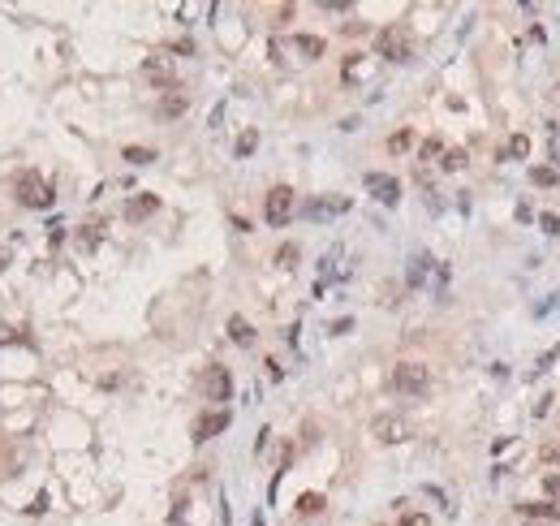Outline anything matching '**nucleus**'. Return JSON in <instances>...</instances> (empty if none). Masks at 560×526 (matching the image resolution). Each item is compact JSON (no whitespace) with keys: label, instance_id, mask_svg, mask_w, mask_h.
<instances>
[{"label":"nucleus","instance_id":"f257e3e1","mask_svg":"<svg viewBox=\"0 0 560 526\" xmlns=\"http://www.w3.org/2000/svg\"><path fill=\"white\" fill-rule=\"evenodd\" d=\"M13 194H17V203H22V207H35V212L52 207V198H57L52 182H47L43 173H35V168L17 173V182H13Z\"/></svg>","mask_w":560,"mask_h":526},{"label":"nucleus","instance_id":"f03ea898","mask_svg":"<svg viewBox=\"0 0 560 526\" xmlns=\"http://www.w3.org/2000/svg\"><path fill=\"white\" fill-rule=\"evenodd\" d=\"M392 388L401 397H427L431 393V371L422 363H397L392 367Z\"/></svg>","mask_w":560,"mask_h":526},{"label":"nucleus","instance_id":"7ed1b4c3","mask_svg":"<svg viewBox=\"0 0 560 526\" xmlns=\"http://www.w3.org/2000/svg\"><path fill=\"white\" fill-rule=\"evenodd\" d=\"M263 216H267L272 229L289 224V216H293V190H289V186H272L267 198H263Z\"/></svg>","mask_w":560,"mask_h":526},{"label":"nucleus","instance_id":"20e7f679","mask_svg":"<svg viewBox=\"0 0 560 526\" xmlns=\"http://www.w3.org/2000/svg\"><path fill=\"white\" fill-rule=\"evenodd\" d=\"M202 397H207V402H228V397H233V375H228V367L202 371Z\"/></svg>","mask_w":560,"mask_h":526},{"label":"nucleus","instance_id":"39448f33","mask_svg":"<svg viewBox=\"0 0 560 526\" xmlns=\"http://www.w3.org/2000/svg\"><path fill=\"white\" fill-rule=\"evenodd\" d=\"M371 436H375L379 444H401V440H410V423L397 418V414H379V418L371 423Z\"/></svg>","mask_w":560,"mask_h":526},{"label":"nucleus","instance_id":"423d86ee","mask_svg":"<svg viewBox=\"0 0 560 526\" xmlns=\"http://www.w3.org/2000/svg\"><path fill=\"white\" fill-rule=\"evenodd\" d=\"M375 48H379V57H388V61H410V39H405V31H401V27L379 31Z\"/></svg>","mask_w":560,"mask_h":526},{"label":"nucleus","instance_id":"0eeeda50","mask_svg":"<svg viewBox=\"0 0 560 526\" xmlns=\"http://www.w3.org/2000/svg\"><path fill=\"white\" fill-rule=\"evenodd\" d=\"M224 428H228V410H207V414H198V418H194V444L220 436Z\"/></svg>","mask_w":560,"mask_h":526},{"label":"nucleus","instance_id":"6e6552de","mask_svg":"<svg viewBox=\"0 0 560 526\" xmlns=\"http://www.w3.org/2000/svg\"><path fill=\"white\" fill-rule=\"evenodd\" d=\"M367 190L379 198V203H397V198H401V182L397 177H388V173H367Z\"/></svg>","mask_w":560,"mask_h":526},{"label":"nucleus","instance_id":"1a4fd4ad","mask_svg":"<svg viewBox=\"0 0 560 526\" xmlns=\"http://www.w3.org/2000/svg\"><path fill=\"white\" fill-rule=\"evenodd\" d=\"M142 73H147L156 87L177 91V73H172V61H168V57H147V61H142Z\"/></svg>","mask_w":560,"mask_h":526},{"label":"nucleus","instance_id":"9d476101","mask_svg":"<svg viewBox=\"0 0 560 526\" xmlns=\"http://www.w3.org/2000/svg\"><path fill=\"white\" fill-rule=\"evenodd\" d=\"M186 108H190V95L186 91H168L156 112H160V121H177V117H186Z\"/></svg>","mask_w":560,"mask_h":526},{"label":"nucleus","instance_id":"9b49d317","mask_svg":"<svg viewBox=\"0 0 560 526\" xmlns=\"http://www.w3.org/2000/svg\"><path fill=\"white\" fill-rule=\"evenodd\" d=\"M160 212V198L156 194H134L130 203H125V220H147Z\"/></svg>","mask_w":560,"mask_h":526},{"label":"nucleus","instance_id":"f8f14e48","mask_svg":"<svg viewBox=\"0 0 560 526\" xmlns=\"http://www.w3.org/2000/svg\"><path fill=\"white\" fill-rule=\"evenodd\" d=\"M349 203L345 198H315V203H307V216L311 220H327V216H341Z\"/></svg>","mask_w":560,"mask_h":526},{"label":"nucleus","instance_id":"ddd939ff","mask_svg":"<svg viewBox=\"0 0 560 526\" xmlns=\"http://www.w3.org/2000/svg\"><path fill=\"white\" fill-rule=\"evenodd\" d=\"M526 518H560V505H556V500H522V505H517Z\"/></svg>","mask_w":560,"mask_h":526},{"label":"nucleus","instance_id":"4468645a","mask_svg":"<svg viewBox=\"0 0 560 526\" xmlns=\"http://www.w3.org/2000/svg\"><path fill=\"white\" fill-rule=\"evenodd\" d=\"M293 48H297V52L307 57V61L323 57V39H319V35H293Z\"/></svg>","mask_w":560,"mask_h":526},{"label":"nucleus","instance_id":"2eb2a0df","mask_svg":"<svg viewBox=\"0 0 560 526\" xmlns=\"http://www.w3.org/2000/svg\"><path fill=\"white\" fill-rule=\"evenodd\" d=\"M228 337H233L237 345H254V328H250V323H246L242 315H233V319H228Z\"/></svg>","mask_w":560,"mask_h":526},{"label":"nucleus","instance_id":"dca6fc26","mask_svg":"<svg viewBox=\"0 0 560 526\" xmlns=\"http://www.w3.org/2000/svg\"><path fill=\"white\" fill-rule=\"evenodd\" d=\"M323 505H327V500H323L319 492H307V496H297V513H302V518H311V513H319Z\"/></svg>","mask_w":560,"mask_h":526},{"label":"nucleus","instance_id":"f3484780","mask_svg":"<svg viewBox=\"0 0 560 526\" xmlns=\"http://www.w3.org/2000/svg\"><path fill=\"white\" fill-rule=\"evenodd\" d=\"M125 160H130V164H151L156 152H151V147H125Z\"/></svg>","mask_w":560,"mask_h":526},{"label":"nucleus","instance_id":"a211bd4d","mask_svg":"<svg viewBox=\"0 0 560 526\" xmlns=\"http://www.w3.org/2000/svg\"><path fill=\"white\" fill-rule=\"evenodd\" d=\"M276 263H280V268H293V263H297V246H293V242L280 246V250H276Z\"/></svg>","mask_w":560,"mask_h":526},{"label":"nucleus","instance_id":"6ab92c4d","mask_svg":"<svg viewBox=\"0 0 560 526\" xmlns=\"http://www.w3.org/2000/svg\"><path fill=\"white\" fill-rule=\"evenodd\" d=\"M95 242H99V224H87V229H78V246H82V250H91Z\"/></svg>","mask_w":560,"mask_h":526},{"label":"nucleus","instance_id":"aec40b11","mask_svg":"<svg viewBox=\"0 0 560 526\" xmlns=\"http://www.w3.org/2000/svg\"><path fill=\"white\" fill-rule=\"evenodd\" d=\"M254 147H259V134H254V130H246V134L237 138V156H250Z\"/></svg>","mask_w":560,"mask_h":526},{"label":"nucleus","instance_id":"412c9836","mask_svg":"<svg viewBox=\"0 0 560 526\" xmlns=\"http://www.w3.org/2000/svg\"><path fill=\"white\" fill-rule=\"evenodd\" d=\"M410 143H414V134H410V130H401V134H392V138H388V152H405Z\"/></svg>","mask_w":560,"mask_h":526},{"label":"nucleus","instance_id":"4be33fe9","mask_svg":"<svg viewBox=\"0 0 560 526\" xmlns=\"http://www.w3.org/2000/svg\"><path fill=\"white\" fill-rule=\"evenodd\" d=\"M440 156H444L440 138H427V143H422V160H440Z\"/></svg>","mask_w":560,"mask_h":526},{"label":"nucleus","instance_id":"5701e85b","mask_svg":"<svg viewBox=\"0 0 560 526\" xmlns=\"http://www.w3.org/2000/svg\"><path fill=\"white\" fill-rule=\"evenodd\" d=\"M530 182H534V186H556V173H552V168H534Z\"/></svg>","mask_w":560,"mask_h":526},{"label":"nucleus","instance_id":"b1692460","mask_svg":"<svg viewBox=\"0 0 560 526\" xmlns=\"http://www.w3.org/2000/svg\"><path fill=\"white\" fill-rule=\"evenodd\" d=\"M539 462H543V466H560V444H543Z\"/></svg>","mask_w":560,"mask_h":526},{"label":"nucleus","instance_id":"393cba45","mask_svg":"<svg viewBox=\"0 0 560 526\" xmlns=\"http://www.w3.org/2000/svg\"><path fill=\"white\" fill-rule=\"evenodd\" d=\"M508 152H513V156L522 160V156L530 152V138H526V134H513V143H508Z\"/></svg>","mask_w":560,"mask_h":526},{"label":"nucleus","instance_id":"a878e982","mask_svg":"<svg viewBox=\"0 0 560 526\" xmlns=\"http://www.w3.org/2000/svg\"><path fill=\"white\" fill-rule=\"evenodd\" d=\"M440 164H444L448 173H452V168H462V164H466V152H444V160H440Z\"/></svg>","mask_w":560,"mask_h":526},{"label":"nucleus","instance_id":"bb28decb","mask_svg":"<svg viewBox=\"0 0 560 526\" xmlns=\"http://www.w3.org/2000/svg\"><path fill=\"white\" fill-rule=\"evenodd\" d=\"M539 224H543V233H552V238L560 233V216H552V212H547V216H543Z\"/></svg>","mask_w":560,"mask_h":526},{"label":"nucleus","instance_id":"cd10ccee","mask_svg":"<svg viewBox=\"0 0 560 526\" xmlns=\"http://www.w3.org/2000/svg\"><path fill=\"white\" fill-rule=\"evenodd\" d=\"M401 526H431V518H427V513H405Z\"/></svg>","mask_w":560,"mask_h":526},{"label":"nucleus","instance_id":"c85d7f7f","mask_svg":"<svg viewBox=\"0 0 560 526\" xmlns=\"http://www.w3.org/2000/svg\"><path fill=\"white\" fill-rule=\"evenodd\" d=\"M543 492H547V496H560V474H547V479H543Z\"/></svg>","mask_w":560,"mask_h":526},{"label":"nucleus","instance_id":"c756f323","mask_svg":"<svg viewBox=\"0 0 560 526\" xmlns=\"http://www.w3.org/2000/svg\"><path fill=\"white\" fill-rule=\"evenodd\" d=\"M526 526H547V522H526Z\"/></svg>","mask_w":560,"mask_h":526}]
</instances>
